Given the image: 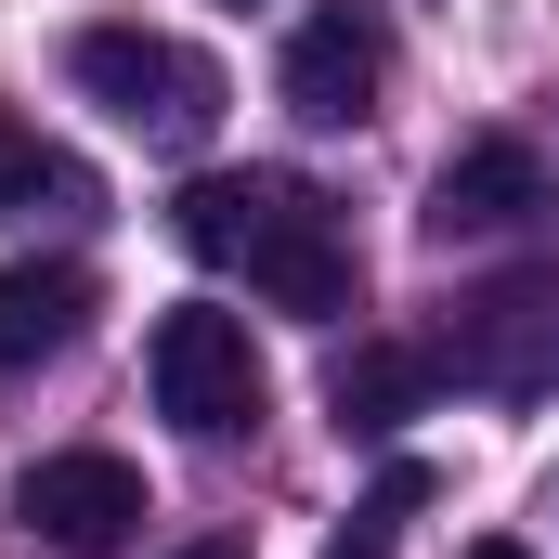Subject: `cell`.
Wrapping results in <instances>:
<instances>
[{
    "instance_id": "cell-1",
    "label": "cell",
    "mask_w": 559,
    "mask_h": 559,
    "mask_svg": "<svg viewBox=\"0 0 559 559\" xmlns=\"http://www.w3.org/2000/svg\"><path fill=\"white\" fill-rule=\"evenodd\" d=\"M169 235H182V261L248 274L274 312H299V325H325V312H352V299H365L352 222H338L299 169H195V182H182V209H169Z\"/></svg>"
},
{
    "instance_id": "cell-2",
    "label": "cell",
    "mask_w": 559,
    "mask_h": 559,
    "mask_svg": "<svg viewBox=\"0 0 559 559\" xmlns=\"http://www.w3.org/2000/svg\"><path fill=\"white\" fill-rule=\"evenodd\" d=\"M66 79L118 118V131H143V143H169V156H195V143L222 131V66L195 52V39H169V26H79L66 39Z\"/></svg>"
},
{
    "instance_id": "cell-3",
    "label": "cell",
    "mask_w": 559,
    "mask_h": 559,
    "mask_svg": "<svg viewBox=\"0 0 559 559\" xmlns=\"http://www.w3.org/2000/svg\"><path fill=\"white\" fill-rule=\"evenodd\" d=\"M429 365L455 391H495V404H547L559 391V274H495L468 286L429 338Z\"/></svg>"
},
{
    "instance_id": "cell-4",
    "label": "cell",
    "mask_w": 559,
    "mask_h": 559,
    "mask_svg": "<svg viewBox=\"0 0 559 559\" xmlns=\"http://www.w3.org/2000/svg\"><path fill=\"white\" fill-rule=\"evenodd\" d=\"M143 378H156V417L182 429V442H235V429H261V404H274V378H261V338H248V312H209V299L156 325Z\"/></svg>"
},
{
    "instance_id": "cell-5",
    "label": "cell",
    "mask_w": 559,
    "mask_h": 559,
    "mask_svg": "<svg viewBox=\"0 0 559 559\" xmlns=\"http://www.w3.org/2000/svg\"><path fill=\"white\" fill-rule=\"evenodd\" d=\"M378 79H391V26H378V0H312L299 26H286V118L299 131H352V118H378Z\"/></svg>"
},
{
    "instance_id": "cell-6",
    "label": "cell",
    "mask_w": 559,
    "mask_h": 559,
    "mask_svg": "<svg viewBox=\"0 0 559 559\" xmlns=\"http://www.w3.org/2000/svg\"><path fill=\"white\" fill-rule=\"evenodd\" d=\"M13 521L39 534V547H66V559H118L143 534V468L131 455H39L26 481H13Z\"/></svg>"
},
{
    "instance_id": "cell-7",
    "label": "cell",
    "mask_w": 559,
    "mask_h": 559,
    "mask_svg": "<svg viewBox=\"0 0 559 559\" xmlns=\"http://www.w3.org/2000/svg\"><path fill=\"white\" fill-rule=\"evenodd\" d=\"M547 209V169H534V143H508V131H481V143H455L442 169H429V235L455 248V235H508V222H534Z\"/></svg>"
},
{
    "instance_id": "cell-8",
    "label": "cell",
    "mask_w": 559,
    "mask_h": 559,
    "mask_svg": "<svg viewBox=\"0 0 559 559\" xmlns=\"http://www.w3.org/2000/svg\"><path fill=\"white\" fill-rule=\"evenodd\" d=\"M79 325H92V274H79V261H13V274H0V378L79 352Z\"/></svg>"
},
{
    "instance_id": "cell-9",
    "label": "cell",
    "mask_w": 559,
    "mask_h": 559,
    "mask_svg": "<svg viewBox=\"0 0 559 559\" xmlns=\"http://www.w3.org/2000/svg\"><path fill=\"white\" fill-rule=\"evenodd\" d=\"M429 391H442V365L404 352V338H365V352H338V365H325V404H338L352 442H391L404 417H429Z\"/></svg>"
},
{
    "instance_id": "cell-10",
    "label": "cell",
    "mask_w": 559,
    "mask_h": 559,
    "mask_svg": "<svg viewBox=\"0 0 559 559\" xmlns=\"http://www.w3.org/2000/svg\"><path fill=\"white\" fill-rule=\"evenodd\" d=\"M79 209H105V182L0 105V222H79Z\"/></svg>"
},
{
    "instance_id": "cell-11",
    "label": "cell",
    "mask_w": 559,
    "mask_h": 559,
    "mask_svg": "<svg viewBox=\"0 0 559 559\" xmlns=\"http://www.w3.org/2000/svg\"><path fill=\"white\" fill-rule=\"evenodd\" d=\"M417 508H429V468H417V455H391V468H378V495L325 534V559H391V534H404Z\"/></svg>"
},
{
    "instance_id": "cell-12",
    "label": "cell",
    "mask_w": 559,
    "mask_h": 559,
    "mask_svg": "<svg viewBox=\"0 0 559 559\" xmlns=\"http://www.w3.org/2000/svg\"><path fill=\"white\" fill-rule=\"evenodd\" d=\"M455 559H534V547H521V534H481V547H455Z\"/></svg>"
},
{
    "instance_id": "cell-13",
    "label": "cell",
    "mask_w": 559,
    "mask_h": 559,
    "mask_svg": "<svg viewBox=\"0 0 559 559\" xmlns=\"http://www.w3.org/2000/svg\"><path fill=\"white\" fill-rule=\"evenodd\" d=\"M182 559H248V547H182Z\"/></svg>"
}]
</instances>
